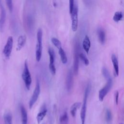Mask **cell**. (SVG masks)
Listing matches in <instances>:
<instances>
[{"label":"cell","instance_id":"cell-8","mask_svg":"<svg viewBox=\"0 0 124 124\" xmlns=\"http://www.w3.org/2000/svg\"><path fill=\"white\" fill-rule=\"evenodd\" d=\"M0 31L2 32L6 20V13L5 8H4V6L1 1V0H0Z\"/></svg>","mask_w":124,"mask_h":124},{"label":"cell","instance_id":"cell-29","mask_svg":"<svg viewBox=\"0 0 124 124\" xmlns=\"http://www.w3.org/2000/svg\"><path fill=\"white\" fill-rule=\"evenodd\" d=\"M114 96H115V100L116 104L117 106L118 105V99H119V92H118V91H116L115 92Z\"/></svg>","mask_w":124,"mask_h":124},{"label":"cell","instance_id":"cell-13","mask_svg":"<svg viewBox=\"0 0 124 124\" xmlns=\"http://www.w3.org/2000/svg\"><path fill=\"white\" fill-rule=\"evenodd\" d=\"M82 46L84 50L88 54L91 47V41L88 35H85L83 39L82 43Z\"/></svg>","mask_w":124,"mask_h":124},{"label":"cell","instance_id":"cell-6","mask_svg":"<svg viewBox=\"0 0 124 124\" xmlns=\"http://www.w3.org/2000/svg\"><path fill=\"white\" fill-rule=\"evenodd\" d=\"M13 46V38L12 36H10L8 37L6 44H5L3 49V53L4 56L7 59H9L11 55V54L12 51Z\"/></svg>","mask_w":124,"mask_h":124},{"label":"cell","instance_id":"cell-27","mask_svg":"<svg viewBox=\"0 0 124 124\" xmlns=\"http://www.w3.org/2000/svg\"><path fill=\"white\" fill-rule=\"evenodd\" d=\"M6 2L9 10L10 12H12L13 9V0H6Z\"/></svg>","mask_w":124,"mask_h":124},{"label":"cell","instance_id":"cell-26","mask_svg":"<svg viewBox=\"0 0 124 124\" xmlns=\"http://www.w3.org/2000/svg\"><path fill=\"white\" fill-rule=\"evenodd\" d=\"M102 75H103L104 77L106 78V80H108V79L111 78L108 70L106 68L104 67L102 68Z\"/></svg>","mask_w":124,"mask_h":124},{"label":"cell","instance_id":"cell-19","mask_svg":"<svg viewBox=\"0 0 124 124\" xmlns=\"http://www.w3.org/2000/svg\"><path fill=\"white\" fill-rule=\"evenodd\" d=\"M58 49H59V53L60 54L61 60L62 63L63 64L66 63L67 62V58L64 50L63 49L62 47H61Z\"/></svg>","mask_w":124,"mask_h":124},{"label":"cell","instance_id":"cell-30","mask_svg":"<svg viewBox=\"0 0 124 124\" xmlns=\"http://www.w3.org/2000/svg\"><path fill=\"white\" fill-rule=\"evenodd\" d=\"M122 124V123H121V124Z\"/></svg>","mask_w":124,"mask_h":124},{"label":"cell","instance_id":"cell-9","mask_svg":"<svg viewBox=\"0 0 124 124\" xmlns=\"http://www.w3.org/2000/svg\"><path fill=\"white\" fill-rule=\"evenodd\" d=\"M78 47L76 46L74 52V60L73 62V72L75 75L77 76L79 68V56H78Z\"/></svg>","mask_w":124,"mask_h":124},{"label":"cell","instance_id":"cell-23","mask_svg":"<svg viewBox=\"0 0 124 124\" xmlns=\"http://www.w3.org/2000/svg\"><path fill=\"white\" fill-rule=\"evenodd\" d=\"M68 121V116L67 112H64L60 118V122L61 124H67Z\"/></svg>","mask_w":124,"mask_h":124},{"label":"cell","instance_id":"cell-1","mask_svg":"<svg viewBox=\"0 0 124 124\" xmlns=\"http://www.w3.org/2000/svg\"><path fill=\"white\" fill-rule=\"evenodd\" d=\"M91 86L90 84H88L85 90L84 98H83V102L82 106L81 108V111H80V118L81 121V124H85V117H86V109H87V98L91 90Z\"/></svg>","mask_w":124,"mask_h":124},{"label":"cell","instance_id":"cell-10","mask_svg":"<svg viewBox=\"0 0 124 124\" xmlns=\"http://www.w3.org/2000/svg\"><path fill=\"white\" fill-rule=\"evenodd\" d=\"M73 85V73L71 70H69L68 72L66 80V87L67 90L69 92L71 90Z\"/></svg>","mask_w":124,"mask_h":124},{"label":"cell","instance_id":"cell-28","mask_svg":"<svg viewBox=\"0 0 124 124\" xmlns=\"http://www.w3.org/2000/svg\"><path fill=\"white\" fill-rule=\"evenodd\" d=\"M74 6V0H69V9L70 14L72 13Z\"/></svg>","mask_w":124,"mask_h":124},{"label":"cell","instance_id":"cell-3","mask_svg":"<svg viewBox=\"0 0 124 124\" xmlns=\"http://www.w3.org/2000/svg\"><path fill=\"white\" fill-rule=\"evenodd\" d=\"M22 78L24 82L25 86L28 90H30V86L31 84L32 79L31 75L30 72L28 65L27 60H25L24 62V69L22 74Z\"/></svg>","mask_w":124,"mask_h":124},{"label":"cell","instance_id":"cell-12","mask_svg":"<svg viewBox=\"0 0 124 124\" xmlns=\"http://www.w3.org/2000/svg\"><path fill=\"white\" fill-rule=\"evenodd\" d=\"M111 61L113 65L114 72L116 76H118L119 75V64L118 59L116 56V55L113 54L111 57Z\"/></svg>","mask_w":124,"mask_h":124},{"label":"cell","instance_id":"cell-25","mask_svg":"<svg viewBox=\"0 0 124 124\" xmlns=\"http://www.w3.org/2000/svg\"><path fill=\"white\" fill-rule=\"evenodd\" d=\"M79 58H80L84 62V64L86 66L88 65L89 64V61L87 58L86 57V56L83 53H80L78 54Z\"/></svg>","mask_w":124,"mask_h":124},{"label":"cell","instance_id":"cell-20","mask_svg":"<svg viewBox=\"0 0 124 124\" xmlns=\"http://www.w3.org/2000/svg\"><path fill=\"white\" fill-rule=\"evenodd\" d=\"M123 17V15L122 12L117 11L115 13L113 17V20L115 22H119L120 21L122 20Z\"/></svg>","mask_w":124,"mask_h":124},{"label":"cell","instance_id":"cell-16","mask_svg":"<svg viewBox=\"0 0 124 124\" xmlns=\"http://www.w3.org/2000/svg\"><path fill=\"white\" fill-rule=\"evenodd\" d=\"M48 53L49 58V66L55 65L54 61H55V54L53 48H52L51 47H49L48 49Z\"/></svg>","mask_w":124,"mask_h":124},{"label":"cell","instance_id":"cell-14","mask_svg":"<svg viewBox=\"0 0 124 124\" xmlns=\"http://www.w3.org/2000/svg\"><path fill=\"white\" fill-rule=\"evenodd\" d=\"M20 112H21L22 124H27V122H28L27 113L25 108L22 105L20 106Z\"/></svg>","mask_w":124,"mask_h":124},{"label":"cell","instance_id":"cell-24","mask_svg":"<svg viewBox=\"0 0 124 124\" xmlns=\"http://www.w3.org/2000/svg\"><path fill=\"white\" fill-rule=\"evenodd\" d=\"M51 42L52 43V44L58 48H60L61 47H62V44H61V42H60V41L59 40H58V39H57L55 37H52L51 38Z\"/></svg>","mask_w":124,"mask_h":124},{"label":"cell","instance_id":"cell-15","mask_svg":"<svg viewBox=\"0 0 124 124\" xmlns=\"http://www.w3.org/2000/svg\"><path fill=\"white\" fill-rule=\"evenodd\" d=\"M47 113V109L46 107H44L43 109L41 110L37 115L36 120L37 123L39 124L44 119V117L46 116Z\"/></svg>","mask_w":124,"mask_h":124},{"label":"cell","instance_id":"cell-5","mask_svg":"<svg viewBox=\"0 0 124 124\" xmlns=\"http://www.w3.org/2000/svg\"><path fill=\"white\" fill-rule=\"evenodd\" d=\"M40 83H39V81L38 79H37L35 89L34 90L32 96L31 98L30 101H29V108L30 109H31L32 108L33 105L35 104V103L37 100L38 96L40 94Z\"/></svg>","mask_w":124,"mask_h":124},{"label":"cell","instance_id":"cell-31","mask_svg":"<svg viewBox=\"0 0 124 124\" xmlns=\"http://www.w3.org/2000/svg\"></svg>","mask_w":124,"mask_h":124},{"label":"cell","instance_id":"cell-21","mask_svg":"<svg viewBox=\"0 0 124 124\" xmlns=\"http://www.w3.org/2000/svg\"><path fill=\"white\" fill-rule=\"evenodd\" d=\"M105 118H106V121L108 124H110L111 123V121L112 120V113L110 109H109L108 108H107L106 110Z\"/></svg>","mask_w":124,"mask_h":124},{"label":"cell","instance_id":"cell-11","mask_svg":"<svg viewBox=\"0 0 124 124\" xmlns=\"http://www.w3.org/2000/svg\"><path fill=\"white\" fill-rule=\"evenodd\" d=\"M26 42V36L25 35H22L18 37L17 39L16 50L19 51L24 46Z\"/></svg>","mask_w":124,"mask_h":124},{"label":"cell","instance_id":"cell-7","mask_svg":"<svg viewBox=\"0 0 124 124\" xmlns=\"http://www.w3.org/2000/svg\"><path fill=\"white\" fill-rule=\"evenodd\" d=\"M70 15L72 21V30L73 31H76L78 27V10L76 6H74Z\"/></svg>","mask_w":124,"mask_h":124},{"label":"cell","instance_id":"cell-17","mask_svg":"<svg viewBox=\"0 0 124 124\" xmlns=\"http://www.w3.org/2000/svg\"><path fill=\"white\" fill-rule=\"evenodd\" d=\"M99 42L101 44H104L106 40V33L102 29H99L97 31Z\"/></svg>","mask_w":124,"mask_h":124},{"label":"cell","instance_id":"cell-22","mask_svg":"<svg viewBox=\"0 0 124 124\" xmlns=\"http://www.w3.org/2000/svg\"><path fill=\"white\" fill-rule=\"evenodd\" d=\"M4 124H12V114L8 112L4 115Z\"/></svg>","mask_w":124,"mask_h":124},{"label":"cell","instance_id":"cell-18","mask_svg":"<svg viewBox=\"0 0 124 124\" xmlns=\"http://www.w3.org/2000/svg\"><path fill=\"white\" fill-rule=\"evenodd\" d=\"M81 106L80 102H75L71 107L70 108V113L73 117H75L76 114L77 110Z\"/></svg>","mask_w":124,"mask_h":124},{"label":"cell","instance_id":"cell-4","mask_svg":"<svg viewBox=\"0 0 124 124\" xmlns=\"http://www.w3.org/2000/svg\"><path fill=\"white\" fill-rule=\"evenodd\" d=\"M107 80V82L106 85L99 91L98 97L99 101L101 102H102L103 101L104 97L108 93L112 85V80L111 78Z\"/></svg>","mask_w":124,"mask_h":124},{"label":"cell","instance_id":"cell-2","mask_svg":"<svg viewBox=\"0 0 124 124\" xmlns=\"http://www.w3.org/2000/svg\"><path fill=\"white\" fill-rule=\"evenodd\" d=\"M42 36L43 32L41 29H39L37 32V43L36 46V60L39 62L41 58L42 52Z\"/></svg>","mask_w":124,"mask_h":124}]
</instances>
